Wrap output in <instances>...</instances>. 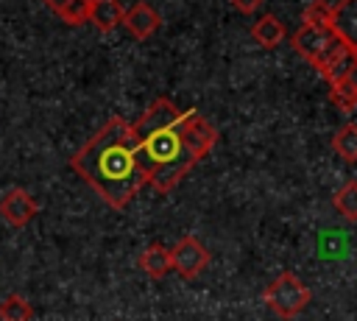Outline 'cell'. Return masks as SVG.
<instances>
[{
	"label": "cell",
	"mask_w": 357,
	"mask_h": 321,
	"mask_svg": "<svg viewBox=\"0 0 357 321\" xmlns=\"http://www.w3.org/2000/svg\"><path fill=\"white\" fill-rule=\"evenodd\" d=\"M70 167L112 209H126L148 184L134 126L123 117H109L100 131L70 156Z\"/></svg>",
	"instance_id": "1"
},
{
	"label": "cell",
	"mask_w": 357,
	"mask_h": 321,
	"mask_svg": "<svg viewBox=\"0 0 357 321\" xmlns=\"http://www.w3.org/2000/svg\"><path fill=\"white\" fill-rule=\"evenodd\" d=\"M192 114L195 109H178L170 98H156L131 123L148 184L159 193H170L201 162V154L190 142Z\"/></svg>",
	"instance_id": "2"
},
{
	"label": "cell",
	"mask_w": 357,
	"mask_h": 321,
	"mask_svg": "<svg viewBox=\"0 0 357 321\" xmlns=\"http://www.w3.org/2000/svg\"><path fill=\"white\" fill-rule=\"evenodd\" d=\"M312 293L310 288L293 274V271H282L279 276H273L265 290H262V301L268 304V310L279 318H296L307 304H310Z\"/></svg>",
	"instance_id": "3"
},
{
	"label": "cell",
	"mask_w": 357,
	"mask_h": 321,
	"mask_svg": "<svg viewBox=\"0 0 357 321\" xmlns=\"http://www.w3.org/2000/svg\"><path fill=\"white\" fill-rule=\"evenodd\" d=\"M206 265H209V251L198 237L184 234L178 243L170 246V271H176L181 279H195Z\"/></svg>",
	"instance_id": "4"
},
{
	"label": "cell",
	"mask_w": 357,
	"mask_h": 321,
	"mask_svg": "<svg viewBox=\"0 0 357 321\" xmlns=\"http://www.w3.org/2000/svg\"><path fill=\"white\" fill-rule=\"evenodd\" d=\"M36 212H39V204L25 187H8L0 198V218L14 229L28 226L36 218Z\"/></svg>",
	"instance_id": "5"
},
{
	"label": "cell",
	"mask_w": 357,
	"mask_h": 321,
	"mask_svg": "<svg viewBox=\"0 0 357 321\" xmlns=\"http://www.w3.org/2000/svg\"><path fill=\"white\" fill-rule=\"evenodd\" d=\"M290 45H293V50L301 56V59H307L310 64L335 42V33H332V28L329 25H301V28H296L290 36Z\"/></svg>",
	"instance_id": "6"
},
{
	"label": "cell",
	"mask_w": 357,
	"mask_h": 321,
	"mask_svg": "<svg viewBox=\"0 0 357 321\" xmlns=\"http://www.w3.org/2000/svg\"><path fill=\"white\" fill-rule=\"evenodd\" d=\"M123 28H126L137 42H145V39H151V36L162 28V14H159L151 3L137 0V3H131V6L126 8V14H123Z\"/></svg>",
	"instance_id": "7"
},
{
	"label": "cell",
	"mask_w": 357,
	"mask_h": 321,
	"mask_svg": "<svg viewBox=\"0 0 357 321\" xmlns=\"http://www.w3.org/2000/svg\"><path fill=\"white\" fill-rule=\"evenodd\" d=\"M329 28H332V33L346 47L357 50V0H337V3H332Z\"/></svg>",
	"instance_id": "8"
},
{
	"label": "cell",
	"mask_w": 357,
	"mask_h": 321,
	"mask_svg": "<svg viewBox=\"0 0 357 321\" xmlns=\"http://www.w3.org/2000/svg\"><path fill=\"white\" fill-rule=\"evenodd\" d=\"M251 39H254L259 47L273 50V47H279V45L287 39V28H284V22H282L279 17L262 14V17L251 25Z\"/></svg>",
	"instance_id": "9"
},
{
	"label": "cell",
	"mask_w": 357,
	"mask_h": 321,
	"mask_svg": "<svg viewBox=\"0 0 357 321\" xmlns=\"http://www.w3.org/2000/svg\"><path fill=\"white\" fill-rule=\"evenodd\" d=\"M123 14H126V8H123L120 0H95L92 8H89V22L100 33H109L117 25H123Z\"/></svg>",
	"instance_id": "10"
},
{
	"label": "cell",
	"mask_w": 357,
	"mask_h": 321,
	"mask_svg": "<svg viewBox=\"0 0 357 321\" xmlns=\"http://www.w3.org/2000/svg\"><path fill=\"white\" fill-rule=\"evenodd\" d=\"M137 265H139L151 279H162V276H167V271H170V248H165L162 243H148V246L139 251Z\"/></svg>",
	"instance_id": "11"
},
{
	"label": "cell",
	"mask_w": 357,
	"mask_h": 321,
	"mask_svg": "<svg viewBox=\"0 0 357 321\" xmlns=\"http://www.w3.org/2000/svg\"><path fill=\"white\" fill-rule=\"evenodd\" d=\"M332 148L343 162H357V123H343L332 134Z\"/></svg>",
	"instance_id": "12"
},
{
	"label": "cell",
	"mask_w": 357,
	"mask_h": 321,
	"mask_svg": "<svg viewBox=\"0 0 357 321\" xmlns=\"http://www.w3.org/2000/svg\"><path fill=\"white\" fill-rule=\"evenodd\" d=\"M332 207L337 215H343L349 223H357V179L346 181L335 195H332Z\"/></svg>",
	"instance_id": "13"
},
{
	"label": "cell",
	"mask_w": 357,
	"mask_h": 321,
	"mask_svg": "<svg viewBox=\"0 0 357 321\" xmlns=\"http://www.w3.org/2000/svg\"><path fill=\"white\" fill-rule=\"evenodd\" d=\"M33 318V307L28 304L25 296L11 293L0 301V321H31Z\"/></svg>",
	"instance_id": "14"
},
{
	"label": "cell",
	"mask_w": 357,
	"mask_h": 321,
	"mask_svg": "<svg viewBox=\"0 0 357 321\" xmlns=\"http://www.w3.org/2000/svg\"><path fill=\"white\" fill-rule=\"evenodd\" d=\"M357 64V50L354 47H346L332 64H329V70L324 73V81L329 84V87H335V84H340L349 73H351V67Z\"/></svg>",
	"instance_id": "15"
},
{
	"label": "cell",
	"mask_w": 357,
	"mask_h": 321,
	"mask_svg": "<svg viewBox=\"0 0 357 321\" xmlns=\"http://www.w3.org/2000/svg\"><path fill=\"white\" fill-rule=\"evenodd\" d=\"M329 17H332V3L326 0H310L301 11V25H329Z\"/></svg>",
	"instance_id": "16"
},
{
	"label": "cell",
	"mask_w": 357,
	"mask_h": 321,
	"mask_svg": "<svg viewBox=\"0 0 357 321\" xmlns=\"http://www.w3.org/2000/svg\"><path fill=\"white\" fill-rule=\"evenodd\" d=\"M329 100L340 112H354L357 109V89H351L349 84H335V87H329Z\"/></svg>",
	"instance_id": "17"
},
{
	"label": "cell",
	"mask_w": 357,
	"mask_h": 321,
	"mask_svg": "<svg viewBox=\"0 0 357 321\" xmlns=\"http://www.w3.org/2000/svg\"><path fill=\"white\" fill-rule=\"evenodd\" d=\"M240 14H257L262 6H265V0H229Z\"/></svg>",
	"instance_id": "18"
},
{
	"label": "cell",
	"mask_w": 357,
	"mask_h": 321,
	"mask_svg": "<svg viewBox=\"0 0 357 321\" xmlns=\"http://www.w3.org/2000/svg\"><path fill=\"white\" fill-rule=\"evenodd\" d=\"M42 3H45V6H47V8L53 11V14H59V11H61L64 6H70L73 0H42ZM89 3H95V0H89Z\"/></svg>",
	"instance_id": "19"
},
{
	"label": "cell",
	"mask_w": 357,
	"mask_h": 321,
	"mask_svg": "<svg viewBox=\"0 0 357 321\" xmlns=\"http://www.w3.org/2000/svg\"><path fill=\"white\" fill-rule=\"evenodd\" d=\"M340 84H349V87H351V89H357V64H354V67H351V73H349V75H346V78H343V81H340Z\"/></svg>",
	"instance_id": "20"
}]
</instances>
